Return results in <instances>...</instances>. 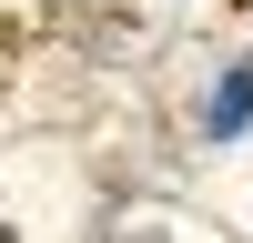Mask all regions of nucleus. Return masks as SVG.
I'll use <instances>...</instances> for the list:
<instances>
[{
  "label": "nucleus",
  "mask_w": 253,
  "mask_h": 243,
  "mask_svg": "<svg viewBox=\"0 0 253 243\" xmlns=\"http://www.w3.org/2000/svg\"><path fill=\"white\" fill-rule=\"evenodd\" d=\"M243 122H253V61H243V71L213 91V132H243Z\"/></svg>",
  "instance_id": "obj_1"
}]
</instances>
